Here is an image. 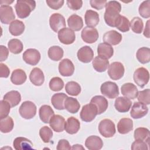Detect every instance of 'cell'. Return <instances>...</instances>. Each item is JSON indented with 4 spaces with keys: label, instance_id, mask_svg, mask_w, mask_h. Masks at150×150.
<instances>
[{
    "label": "cell",
    "instance_id": "18",
    "mask_svg": "<svg viewBox=\"0 0 150 150\" xmlns=\"http://www.w3.org/2000/svg\"><path fill=\"white\" fill-rule=\"evenodd\" d=\"M65 120L60 115H53L49 121L50 127L52 129L57 132L63 131L65 126Z\"/></svg>",
    "mask_w": 150,
    "mask_h": 150
},
{
    "label": "cell",
    "instance_id": "31",
    "mask_svg": "<svg viewBox=\"0 0 150 150\" xmlns=\"http://www.w3.org/2000/svg\"><path fill=\"white\" fill-rule=\"evenodd\" d=\"M39 117L44 123H49L50 118L54 115V111L49 105H43L39 111Z\"/></svg>",
    "mask_w": 150,
    "mask_h": 150
},
{
    "label": "cell",
    "instance_id": "22",
    "mask_svg": "<svg viewBox=\"0 0 150 150\" xmlns=\"http://www.w3.org/2000/svg\"><path fill=\"white\" fill-rule=\"evenodd\" d=\"M85 145L89 150H99L102 148L103 142L99 137L91 135L86 139Z\"/></svg>",
    "mask_w": 150,
    "mask_h": 150
},
{
    "label": "cell",
    "instance_id": "41",
    "mask_svg": "<svg viewBox=\"0 0 150 150\" xmlns=\"http://www.w3.org/2000/svg\"><path fill=\"white\" fill-rule=\"evenodd\" d=\"M8 47L9 51L13 54L20 53L23 49L22 42L18 39H11L8 42Z\"/></svg>",
    "mask_w": 150,
    "mask_h": 150
},
{
    "label": "cell",
    "instance_id": "1",
    "mask_svg": "<svg viewBox=\"0 0 150 150\" xmlns=\"http://www.w3.org/2000/svg\"><path fill=\"white\" fill-rule=\"evenodd\" d=\"M121 11V4L116 1H111L105 5V12L104 18L105 23L110 26L116 27Z\"/></svg>",
    "mask_w": 150,
    "mask_h": 150
},
{
    "label": "cell",
    "instance_id": "24",
    "mask_svg": "<svg viewBox=\"0 0 150 150\" xmlns=\"http://www.w3.org/2000/svg\"><path fill=\"white\" fill-rule=\"evenodd\" d=\"M80 128V123L78 119L74 117H69L65 122L64 129L69 134H76Z\"/></svg>",
    "mask_w": 150,
    "mask_h": 150
},
{
    "label": "cell",
    "instance_id": "16",
    "mask_svg": "<svg viewBox=\"0 0 150 150\" xmlns=\"http://www.w3.org/2000/svg\"><path fill=\"white\" fill-rule=\"evenodd\" d=\"M78 59L84 63H90L93 59L94 52L93 49L88 46L81 47L77 53Z\"/></svg>",
    "mask_w": 150,
    "mask_h": 150
},
{
    "label": "cell",
    "instance_id": "6",
    "mask_svg": "<svg viewBox=\"0 0 150 150\" xmlns=\"http://www.w3.org/2000/svg\"><path fill=\"white\" fill-rule=\"evenodd\" d=\"M101 93L110 99L116 98L119 95V89L117 84L112 81H105L100 87Z\"/></svg>",
    "mask_w": 150,
    "mask_h": 150
},
{
    "label": "cell",
    "instance_id": "10",
    "mask_svg": "<svg viewBox=\"0 0 150 150\" xmlns=\"http://www.w3.org/2000/svg\"><path fill=\"white\" fill-rule=\"evenodd\" d=\"M15 19V15L12 8L8 5L0 6V20L4 24H9Z\"/></svg>",
    "mask_w": 150,
    "mask_h": 150
},
{
    "label": "cell",
    "instance_id": "44",
    "mask_svg": "<svg viewBox=\"0 0 150 150\" xmlns=\"http://www.w3.org/2000/svg\"><path fill=\"white\" fill-rule=\"evenodd\" d=\"M130 27L134 33H141L144 28L142 20L139 17L133 18L130 22Z\"/></svg>",
    "mask_w": 150,
    "mask_h": 150
},
{
    "label": "cell",
    "instance_id": "52",
    "mask_svg": "<svg viewBox=\"0 0 150 150\" xmlns=\"http://www.w3.org/2000/svg\"><path fill=\"white\" fill-rule=\"evenodd\" d=\"M46 2L50 8L54 10H57L60 9L61 7H62L64 2L63 0H57V1L47 0Z\"/></svg>",
    "mask_w": 150,
    "mask_h": 150
},
{
    "label": "cell",
    "instance_id": "55",
    "mask_svg": "<svg viewBox=\"0 0 150 150\" xmlns=\"http://www.w3.org/2000/svg\"><path fill=\"white\" fill-rule=\"evenodd\" d=\"M0 77H4V78H7L8 77L9 74H10V70L8 67L2 63H1L0 64Z\"/></svg>",
    "mask_w": 150,
    "mask_h": 150
},
{
    "label": "cell",
    "instance_id": "23",
    "mask_svg": "<svg viewBox=\"0 0 150 150\" xmlns=\"http://www.w3.org/2000/svg\"><path fill=\"white\" fill-rule=\"evenodd\" d=\"M90 103L94 104L96 106L98 111V114H101L104 112L108 106L107 100L102 96H94L91 98Z\"/></svg>",
    "mask_w": 150,
    "mask_h": 150
},
{
    "label": "cell",
    "instance_id": "57",
    "mask_svg": "<svg viewBox=\"0 0 150 150\" xmlns=\"http://www.w3.org/2000/svg\"><path fill=\"white\" fill-rule=\"evenodd\" d=\"M149 21L148 20L146 22V24L145 25V29L144 30V35L147 38H149Z\"/></svg>",
    "mask_w": 150,
    "mask_h": 150
},
{
    "label": "cell",
    "instance_id": "9",
    "mask_svg": "<svg viewBox=\"0 0 150 150\" xmlns=\"http://www.w3.org/2000/svg\"><path fill=\"white\" fill-rule=\"evenodd\" d=\"M49 25L51 29L55 32H59L62 29L66 28V21L64 16L59 13H53L49 19Z\"/></svg>",
    "mask_w": 150,
    "mask_h": 150
},
{
    "label": "cell",
    "instance_id": "27",
    "mask_svg": "<svg viewBox=\"0 0 150 150\" xmlns=\"http://www.w3.org/2000/svg\"><path fill=\"white\" fill-rule=\"evenodd\" d=\"M133 129V121L128 118L121 119L117 124V129L120 134H126Z\"/></svg>",
    "mask_w": 150,
    "mask_h": 150
},
{
    "label": "cell",
    "instance_id": "43",
    "mask_svg": "<svg viewBox=\"0 0 150 150\" xmlns=\"http://www.w3.org/2000/svg\"><path fill=\"white\" fill-rule=\"evenodd\" d=\"M116 28L121 32H128L130 29V22L127 18L125 17L124 16L120 15L117 21Z\"/></svg>",
    "mask_w": 150,
    "mask_h": 150
},
{
    "label": "cell",
    "instance_id": "11",
    "mask_svg": "<svg viewBox=\"0 0 150 150\" xmlns=\"http://www.w3.org/2000/svg\"><path fill=\"white\" fill-rule=\"evenodd\" d=\"M83 40L87 43H93L98 38V32L97 30L93 27L86 26L83 28L81 34Z\"/></svg>",
    "mask_w": 150,
    "mask_h": 150
},
{
    "label": "cell",
    "instance_id": "36",
    "mask_svg": "<svg viewBox=\"0 0 150 150\" xmlns=\"http://www.w3.org/2000/svg\"><path fill=\"white\" fill-rule=\"evenodd\" d=\"M64 105V109H66L68 112L72 114L77 112L80 107V104L79 103L78 100L76 98L70 97H67L66 98Z\"/></svg>",
    "mask_w": 150,
    "mask_h": 150
},
{
    "label": "cell",
    "instance_id": "37",
    "mask_svg": "<svg viewBox=\"0 0 150 150\" xmlns=\"http://www.w3.org/2000/svg\"><path fill=\"white\" fill-rule=\"evenodd\" d=\"M63 50L59 46H53L50 47L47 52L49 57L53 61H59L63 56Z\"/></svg>",
    "mask_w": 150,
    "mask_h": 150
},
{
    "label": "cell",
    "instance_id": "48",
    "mask_svg": "<svg viewBox=\"0 0 150 150\" xmlns=\"http://www.w3.org/2000/svg\"><path fill=\"white\" fill-rule=\"evenodd\" d=\"M11 105L9 103L4 100L0 101V118L3 119L8 116V114L10 112Z\"/></svg>",
    "mask_w": 150,
    "mask_h": 150
},
{
    "label": "cell",
    "instance_id": "7",
    "mask_svg": "<svg viewBox=\"0 0 150 150\" xmlns=\"http://www.w3.org/2000/svg\"><path fill=\"white\" fill-rule=\"evenodd\" d=\"M133 79L134 82L139 87H144L149 81V73L148 70L144 67H139L135 71Z\"/></svg>",
    "mask_w": 150,
    "mask_h": 150
},
{
    "label": "cell",
    "instance_id": "4",
    "mask_svg": "<svg viewBox=\"0 0 150 150\" xmlns=\"http://www.w3.org/2000/svg\"><path fill=\"white\" fill-rule=\"evenodd\" d=\"M97 112L98 111L96 106L94 104L90 103V104L83 106L80 114V118L84 122H91L94 120L96 116L98 115Z\"/></svg>",
    "mask_w": 150,
    "mask_h": 150
},
{
    "label": "cell",
    "instance_id": "38",
    "mask_svg": "<svg viewBox=\"0 0 150 150\" xmlns=\"http://www.w3.org/2000/svg\"><path fill=\"white\" fill-rule=\"evenodd\" d=\"M137 60L142 64L149 63L150 61V49L146 47L139 48L136 54Z\"/></svg>",
    "mask_w": 150,
    "mask_h": 150
},
{
    "label": "cell",
    "instance_id": "2",
    "mask_svg": "<svg viewBox=\"0 0 150 150\" xmlns=\"http://www.w3.org/2000/svg\"><path fill=\"white\" fill-rule=\"evenodd\" d=\"M35 7L36 2L33 0H18L15 6L18 16L22 19L29 16Z\"/></svg>",
    "mask_w": 150,
    "mask_h": 150
},
{
    "label": "cell",
    "instance_id": "28",
    "mask_svg": "<svg viewBox=\"0 0 150 150\" xmlns=\"http://www.w3.org/2000/svg\"><path fill=\"white\" fill-rule=\"evenodd\" d=\"M67 24L70 29L74 31H79L83 26V21L81 16L73 14L67 19Z\"/></svg>",
    "mask_w": 150,
    "mask_h": 150
},
{
    "label": "cell",
    "instance_id": "14",
    "mask_svg": "<svg viewBox=\"0 0 150 150\" xmlns=\"http://www.w3.org/2000/svg\"><path fill=\"white\" fill-rule=\"evenodd\" d=\"M148 112L146 104L141 102H135L131 108L130 115L134 119H138L145 116Z\"/></svg>",
    "mask_w": 150,
    "mask_h": 150
},
{
    "label": "cell",
    "instance_id": "40",
    "mask_svg": "<svg viewBox=\"0 0 150 150\" xmlns=\"http://www.w3.org/2000/svg\"><path fill=\"white\" fill-rule=\"evenodd\" d=\"M14 127V122L13 119L8 116L1 120L0 122V130L2 133H8L11 132Z\"/></svg>",
    "mask_w": 150,
    "mask_h": 150
},
{
    "label": "cell",
    "instance_id": "13",
    "mask_svg": "<svg viewBox=\"0 0 150 150\" xmlns=\"http://www.w3.org/2000/svg\"><path fill=\"white\" fill-rule=\"evenodd\" d=\"M23 60L28 64L36 65L40 60V53L35 49H28L23 54Z\"/></svg>",
    "mask_w": 150,
    "mask_h": 150
},
{
    "label": "cell",
    "instance_id": "51",
    "mask_svg": "<svg viewBox=\"0 0 150 150\" xmlns=\"http://www.w3.org/2000/svg\"><path fill=\"white\" fill-rule=\"evenodd\" d=\"M66 2L69 8L76 11L80 9L83 5V1L81 0H67Z\"/></svg>",
    "mask_w": 150,
    "mask_h": 150
},
{
    "label": "cell",
    "instance_id": "47",
    "mask_svg": "<svg viewBox=\"0 0 150 150\" xmlns=\"http://www.w3.org/2000/svg\"><path fill=\"white\" fill-rule=\"evenodd\" d=\"M139 15L144 18H149L150 17V1H145L142 2L138 9Z\"/></svg>",
    "mask_w": 150,
    "mask_h": 150
},
{
    "label": "cell",
    "instance_id": "8",
    "mask_svg": "<svg viewBox=\"0 0 150 150\" xmlns=\"http://www.w3.org/2000/svg\"><path fill=\"white\" fill-rule=\"evenodd\" d=\"M125 71L123 64L118 62L112 63L108 66V74L114 80H118L122 77Z\"/></svg>",
    "mask_w": 150,
    "mask_h": 150
},
{
    "label": "cell",
    "instance_id": "54",
    "mask_svg": "<svg viewBox=\"0 0 150 150\" xmlns=\"http://www.w3.org/2000/svg\"><path fill=\"white\" fill-rule=\"evenodd\" d=\"M56 149L57 150H62V149L70 150V149H71V147L70 146V144L67 140L62 139L59 141Z\"/></svg>",
    "mask_w": 150,
    "mask_h": 150
},
{
    "label": "cell",
    "instance_id": "53",
    "mask_svg": "<svg viewBox=\"0 0 150 150\" xmlns=\"http://www.w3.org/2000/svg\"><path fill=\"white\" fill-rule=\"evenodd\" d=\"M107 2L106 0H91L90 1L91 6L97 10L102 9L105 6Z\"/></svg>",
    "mask_w": 150,
    "mask_h": 150
},
{
    "label": "cell",
    "instance_id": "33",
    "mask_svg": "<svg viewBox=\"0 0 150 150\" xmlns=\"http://www.w3.org/2000/svg\"><path fill=\"white\" fill-rule=\"evenodd\" d=\"M25 25L23 22L19 20H14L12 21L9 26V30L11 34L15 36H18L22 35L25 30Z\"/></svg>",
    "mask_w": 150,
    "mask_h": 150
},
{
    "label": "cell",
    "instance_id": "26",
    "mask_svg": "<svg viewBox=\"0 0 150 150\" xmlns=\"http://www.w3.org/2000/svg\"><path fill=\"white\" fill-rule=\"evenodd\" d=\"M97 53L98 56L108 59L112 56L114 49L110 45L105 42L101 43L98 45Z\"/></svg>",
    "mask_w": 150,
    "mask_h": 150
},
{
    "label": "cell",
    "instance_id": "12",
    "mask_svg": "<svg viewBox=\"0 0 150 150\" xmlns=\"http://www.w3.org/2000/svg\"><path fill=\"white\" fill-rule=\"evenodd\" d=\"M59 41L64 45L72 44L76 40V35L73 30L68 28H64L58 32Z\"/></svg>",
    "mask_w": 150,
    "mask_h": 150
},
{
    "label": "cell",
    "instance_id": "58",
    "mask_svg": "<svg viewBox=\"0 0 150 150\" xmlns=\"http://www.w3.org/2000/svg\"><path fill=\"white\" fill-rule=\"evenodd\" d=\"M71 149H83V150L84 149V147L81 145H79V144L73 145V146L71 147Z\"/></svg>",
    "mask_w": 150,
    "mask_h": 150
},
{
    "label": "cell",
    "instance_id": "42",
    "mask_svg": "<svg viewBox=\"0 0 150 150\" xmlns=\"http://www.w3.org/2000/svg\"><path fill=\"white\" fill-rule=\"evenodd\" d=\"M81 87L79 83L76 81H71L68 82L65 86V90L66 93L73 96H78L81 92Z\"/></svg>",
    "mask_w": 150,
    "mask_h": 150
},
{
    "label": "cell",
    "instance_id": "39",
    "mask_svg": "<svg viewBox=\"0 0 150 150\" xmlns=\"http://www.w3.org/2000/svg\"><path fill=\"white\" fill-rule=\"evenodd\" d=\"M149 131L148 128L144 127L137 128L134 134V137L135 140H141L145 141L148 143L149 142Z\"/></svg>",
    "mask_w": 150,
    "mask_h": 150
},
{
    "label": "cell",
    "instance_id": "34",
    "mask_svg": "<svg viewBox=\"0 0 150 150\" xmlns=\"http://www.w3.org/2000/svg\"><path fill=\"white\" fill-rule=\"evenodd\" d=\"M84 19L85 23L88 26L94 28L99 22V15L94 11L87 10L85 13Z\"/></svg>",
    "mask_w": 150,
    "mask_h": 150
},
{
    "label": "cell",
    "instance_id": "49",
    "mask_svg": "<svg viewBox=\"0 0 150 150\" xmlns=\"http://www.w3.org/2000/svg\"><path fill=\"white\" fill-rule=\"evenodd\" d=\"M137 97L138 98V100L139 102L143 103L146 105L149 104H150V90L149 88H147L144 90L139 91Z\"/></svg>",
    "mask_w": 150,
    "mask_h": 150
},
{
    "label": "cell",
    "instance_id": "25",
    "mask_svg": "<svg viewBox=\"0 0 150 150\" xmlns=\"http://www.w3.org/2000/svg\"><path fill=\"white\" fill-rule=\"evenodd\" d=\"M13 147L16 150H25L33 149L32 142L26 138L25 137H17L13 142Z\"/></svg>",
    "mask_w": 150,
    "mask_h": 150
},
{
    "label": "cell",
    "instance_id": "50",
    "mask_svg": "<svg viewBox=\"0 0 150 150\" xmlns=\"http://www.w3.org/2000/svg\"><path fill=\"white\" fill-rule=\"evenodd\" d=\"M149 143L141 140H135L131 145V149L132 150H141V149H148Z\"/></svg>",
    "mask_w": 150,
    "mask_h": 150
},
{
    "label": "cell",
    "instance_id": "35",
    "mask_svg": "<svg viewBox=\"0 0 150 150\" xmlns=\"http://www.w3.org/2000/svg\"><path fill=\"white\" fill-rule=\"evenodd\" d=\"M92 64L93 68L98 72L105 71L109 66V62L108 59L101 57L100 56H96L93 60Z\"/></svg>",
    "mask_w": 150,
    "mask_h": 150
},
{
    "label": "cell",
    "instance_id": "5",
    "mask_svg": "<svg viewBox=\"0 0 150 150\" xmlns=\"http://www.w3.org/2000/svg\"><path fill=\"white\" fill-rule=\"evenodd\" d=\"M19 112L21 116L26 120L33 118L36 114V106L32 101H24L20 106Z\"/></svg>",
    "mask_w": 150,
    "mask_h": 150
},
{
    "label": "cell",
    "instance_id": "20",
    "mask_svg": "<svg viewBox=\"0 0 150 150\" xmlns=\"http://www.w3.org/2000/svg\"><path fill=\"white\" fill-rule=\"evenodd\" d=\"M132 102L131 100L124 97H119L115 100L114 106L115 109L120 112H128L131 107Z\"/></svg>",
    "mask_w": 150,
    "mask_h": 150
},
{
    "label": "cell",
    "instance_id": "30",
    "mask_svg": "<svg viewBox=\"0 0 150 150\" xmlns=\"http://www.w3.org/2000/svg\"><path fill=\"white\" fill-rule=\"evenodd\" d=\"M27 79L26 73L21 69H17L13 71L11 76V82L15 85L23 84Z\"/></svg>",
    "mask_w": 150,
    "mask_h": 150
},
{
    "label": "cell",
    "instance_id": "29",
    "mask_svg": "<svg viewBox=\"0 0 150 150\" xmlns=\"http://www.w3.org/2000/svg\"><path fill=\"white\" fill-rule=\"evenodd\" d=\"M4 100L8 101L11 107H14L19 104L21 101V96L19 91L12 90L6 93L3 98Z\"/></svg>",
    "mask_w": 150,
    "mask_h": 150
},
{
    "label": "cell",
    "instance_id": "21",
    "mask_svg": "<svg viewBox=\"0 0 150 150\" xmlns=\"http://www.w3.org/2000/svg\"><path fill=\"white\" fill-rule=\"evenodd\" d=\"M29 79L33 84L36 86H40L44 83L45 76L42 70L38 67H35L29 74Z\"/></svg>",
    "mask_w": 150,
    "mask_h": 150
},
{
    "label": "cell",
    "instance_id": "56",
    "mask_svg": "<svg viewBox=\"0 0 150 150\" xmlns=\"http://www.w3.org/2000/svg\"><path fill=\"white\" fill-rule=\"evenodd\" d=\"M9 55V50L6 47L3 45L0 46V60L4 62L7 59Z\"/></svg>",
    "mask_w": 150,
    "mask_h": 150
},
{
    "label": "cell",
    "instance_id": "3",
    "mask_svg": "<svg viewBox=\"0 0 150 150\" xmlns=\"http://www.w3.org/2000/svg\"><path fill=\"white\" fill-rule=\"evenodd\" d=\"M98 131L100 134L105 138H110L115 134V126L114 123L110 119L101 120L98 125Z\"/></svg>",
    "mask_w": 150,
    "mask_h": 150
},
{
    "label": "cell",
    "instance_id": "17",
    "mask_svg": "<svg viewBox=\"0 0 150 150\" xmlns=\"http://www.w3.org/2000/svg\"><path fill=\"white\" fill-rule=\"evenodd\" d=\"M122 35L116 30H111L107 32L103 35V39L104 42L111 45H118L122 40Z\"/></svg>",
    "mask_w": 150,
    "mask_h": 150
},
{
    "label": "cell",
    "instance_id": "19",
    "mask_svg": "<svg viewBox=\"0 0 150 150\" xmlns=\"http://www.w3.org/2000/svg\"><path fill=\"white\" fill-rule=\"evenodd\" d=\"M121 93L129 99H135L138 95V90L135 85L131 83H127L121 86Z\"/></svg>",
    "mask_w": 150,
    "mask_h": 150
},
{
    "label": "cell",
    "instance_id": "15",
    "mask_svg": "<svg viewBox=\"0 0 150 150\" xmlns=\"http://www.w3.org/2000/svg\"><path fill=\"white\" fill-rule=\"evenodd\" d=\"M59 71L60 74L63 76H71L74 73V66L70 59H64L59 63Z\"/></svg>",
    "mask_w": 150,
    "mask_h": 150
},
{
    "label": "cell",
    "instance_id": "32",
    "mask_svg": "<svg viewBox=\"0 0 150 150\" xmlns=\"http://www.w3.org/2000/svg\"><path fill=\"white\" fill-rule=\"evenodd\" d=\"M67 96L63 93H59L52 96L51 103L53 106L57 110H62L64 109V101Z\"/></svg>",
    "mask_w": 150,
    "mask_h": 150
},
{
    "label": "cell",
    "instance_id": "46",
    "mask_svg": "<svg viewBox=\"0 0 150 150\" xmlns=\"http://www.w3.org/2000/svg\"><path fill=\"white\" fill-rule=\"evenodd\" d=\"M39 135L44 142L48 143L53 137V131L49 127L44 126L40 129Z\"/></svg>",
    "mask_w": 150,
    "mask_h": 150
},
{
    "label": "cell",
    "instance_id": "45",
    "mask_svg": "<svg viewBox=\"0 0 150 150\" xmlns=\"http://www.w3.org/2000/svg\"><path fill=\"white\" fill-rule=\"evenodd\" d=\"M49 87L53 91H59L61 90L64 86L63 80L59 77H53L49 81Z\"/></svg>",
    "mask_w": 150,
    "mask_h": 150
}]
</instances>
